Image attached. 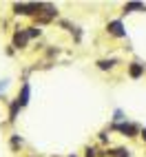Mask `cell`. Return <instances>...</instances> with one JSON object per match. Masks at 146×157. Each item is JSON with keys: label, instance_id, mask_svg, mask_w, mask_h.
<instances>
[{"label": "cell", "instance_id": "cell-1", "mask_svg": "<svg viewBox=\"0 0 146 157\" xmlns=\"http://www.w3.org/2000/svg\"><path fill=\"white\" fill-rule=\"evenodd\" d=\"M42 5H16V13H40Z\"/></svg>", "mask_w": 146, "mask_h": 157}, {"label": "cell", "instance_id": "cell-9", "mask_svg": "<svg viewBox=\"0 0 146 157\" xmlns=\"http://www.w3.org/2000/svg\"><path fill=\"white\" fill-rule=\"evenodd\" d=\"M113 120H115V122H120V120H124V113H122V111L117 109V111H115V117H113Z\"/></svg>", "mask_w": 146, "mask_h": 157}, {"label": "cell", "instance_id": "cell-10", "mask_svg": "<svg viewBox=\"0 0 146 157\" xmlns=\"http://www.w3.org/2000/svg\"><path fill=\"white\" fill-rule=\"evenodd\" d=\"M7 89V80H2V82H0V91H5Z\"/></svg>", "mask_w": 146, "mask_h": 157}, {"label": "cell", "instance_id": "cell-6", "mask_svg": "<svg viewBox=\"0 0 146 157\" xmlns=\"http://www.w3.org/2000/svg\"><path fill=\"white\" fill-rule=\"evenodd\" d=\"M29 40V33L27 31H22V33H16V38H13V42H16V47L20 49V47H25V42Z\"/></svg>", "mask_w": 146, "mask_h": 157}, {"label": "cell", "instance_id": "cell-7", "mask_svg": "<svg viewBox=\"0 0 146 157\" xmlns=\"http://www.w3.org/2000/svg\"><path fill=\"white\" fill-rule=\"evenodd\" d=\"M113 64H115V62H106V60H102V62H98V67H100V69H111Z\"/></svg>", "mask_w": 146, "mask_h": 157}, {"label": "cell", "instance_id": "cell-11", "mask_svg": "<svg viewBox=\"0 0 146 157\" xmlns=\"http://www.w3.org/2000/svg\"><path fill=\"white\" fill-rule=\"evenodd\" d=\"M142 135H144V140H146V128H144V133H142Z\"/></svg>", "mask_w": 146, "mask_h": 157}, {"label": "cell", "instance_id": "cell-2", "mask_svg": "<svg viewBox=\"0 0 146 157\" xmlns=\"http://www.w3.org/2000/svg\"><path fill=\"white\" fill-rule=\"evenodd\" d=\"M109 33L117 36V38H124V36H126V31H124V27H122L120 20H115V22H109Z\"/></svg>", "mask_w": 146, "mask_h": 157}, {"label": "cell", "instance_id": "cell-4", "mask_svg": "<svg viewBox=\"0 0 146 157\" xmlns=\"http://www.w3.org/2000/svg\"><path fill=\"white\" fill-rule=\"evenodd\" d=\"M129 73H131V78H140L142 73H144V64H140V62H133L131 69H129Z\"/></svg>", "mask_w": 146, "mask_h": 157}, {"label": "cell", "instance_id": "cell-5", "mask_svg": "<svg viewBox=\"0 0 146 157\" xmlns=\"http://www.w3.org/2000/svg\"><path fill=\"white\" fill-rule=\"evenodd\" d=\"M115 128H117V131H122V133H126L129 137H133L135 131H137V128L133 126V124H115Z\"/></svg>", "mask_w": 146, "mask_h": 157}, {"label": "cell", "instance_id": "cell-3", "mask_svg": "<svg viewBox=\"0 0 146 157\" xmlns=\"http://www.w3.org/2000/svg\"><path fill=\"white\" fill-rule=\"evenodd\" d=\"M29 95H31V86L29 84H22V93H20V95H18V104H20V106H27V102H29Z\"/></svg>", "mask_w": 146, "mask_h": 157}, {"label": "cell", "instance_id": "cell-8", "mask_svg": "<svg viewBox=\"0 0 146 157\" xmlns=\"http://www.w3.org/2000/svg\"><path fill=\"white\" fill-rule=\"evenodd\" d=\"M113 155H115V157H129L131 153H129V151H124V148H117V151L113 153Z\"/></svg>", "mask_w": 146, "mask_h": 157}]
</instances>
